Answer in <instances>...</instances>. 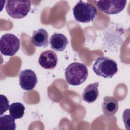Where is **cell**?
<instances>
[{
	"instance_id": "6da1fadb",
	"label": "cell",
	"mask_w": 130,
	"mask_h": 130,
	"mask_svg": "<svg viewBox=\"0 0 130 130\" xmlns=\"http://www.w3.org/2000/svg\"><path fill=\"white\" fill-rule=\"evenodd\" d=\"M88 76L87 67L83 63L73 62L70 64L65 70L67 82L73 86L79 85L84 83Z\"/></svg>"
},
{
	"instance_id": "7c38bea8",
	"label": "cell",
	"mask_w": 130,
	"mask_h": 130,
	"mask_svg": "<svg viewBox=\"0 0 130 130\" xmlns=\"http://www.w3.org/2000/svg\"><path fill=\"white\" fill-rule=\"evenodd\" d=\"M99 82H94L87 85L82 93V99L88 103H91L96 101L99 96Z\"/></svg>"
},
{
	"instance_id": "9a60e30c",
	"label": "cell",
	"mask_w": 130,
	"mask_h": 130,
	"mask_svg": "<svg viewBox=\"0 0 130 130\" xmlns=\"http://www.w3.org/2000/svg\"><path fill=\"white\" fill-rule=\"evenodd\" d=\"M1 113L0 115H2L8 109L9 107V102L7 97L2 94L1 95Z\"/></svg>"
},
{
	"instance_id": "5b68a950",
	"label": "cell",
	"mask_w": 130,
	"mask_h": 130,
	"mask_svg": "<svg viewBox=\"0 0 130 130\" xmlns=\"http://www.w3.org/2000/svg\"><path fill=\"white\" fill-rule=\"evenodd\" d=\"M20 40L14 34L7 33L0 39V51L2 54L12 56L20 48Z\"/></svg>"
},
{
	"instance_id": "9c48e42d",
	"label": "cell",
	"mask_w": 130,
	"mask_h": 130,
	"mask_svg": "<svg viewBox=\"0 0 130 130\" xmlns=\"http://www.w3.org/2000/svg\"><path fill=\"white\" fill-rule=\"evenodd\" d=\"M68 43L69 41L67 37L61 33H54L49 40L51 48L56 51H63Z\"/></svg>"
},
{
	"instance_id": "4fadbf2b",
	"label": "cell",
	"mask_w": 130,
	"mask_h": 130,
	"mask_svg": "<svg viewBox=\"0 0 130 130\" xmlns=\"http://www.w3.org/2000/svg\"><path fill=\"white\" fill-rule=\"evenodd\" d=\"M14 119L11 115H4L0 117V128L4 130H15L16 124Z\"/></svg>"
},
{
	"instance_id": "3957f363",
	"label": "cell",
	"mask_w": 130,
	"mask_h": 130,
	"mask_svg": "<svg viewBox=\"0 0 130 130\" xmlns=\"http://www.w3.org/2000/svg\"><path fill=\"white\" fill-rule=\"evenodd\" d=\"M73 14L77 21L88 23L95 18L97 10L92 4L80 1L73 8Z\"/></svg>"
},
{
	"instance_id": "277c9868",
	"label": "cell",
	"mask_w": 130,
	"mask_h": 130,
	"mask_svg": "<svg viewBox=\"0 0 130 130\" xmlns=\"http://www.w3.org/2000/svg\"><path fill=\"white\" fill-rule=\"evenodd\" d=\"M30 1H7L6 10L7 14L15 19H20L25 17L30 10Z\"/></svg>"
},
{
	"instance_id": "7a4b0ae2",
	"label": "cell",
	"mask_w": 130,
	"mask_h": 130,
	"mask_svg": "<svg viewBox=\"0 0 130 130\" xmlns=\"http://www.w3.org/2000/svg\"><path fill=\"white\" fill-rule=\"evenodd\" d=\"M94 73L104 78H112L117 72V64L112 58L102 56L98 57L92 67Z\"/></svg>"
},
{
	"instance_id": "5bb4252c",
	"label": "cell",
	"mask_w": 130,
	"mask_h": 130,
	"mask_svg": "<svg viewBox=\"0 0 130 130\" xmlns=\"http://www.w3.org/2000/svg\"><path fill=\"white\" fill-rule=\"evenodd\" d=\"M10 114L15 119L22 118L24 113L25 107L21 103H13L9 107Z\"/></svg>"
},
{
	"instance_id": "52a82bcc",
	"label": "cell",
	"mask_w": 130,
	"mask_h": 130,
	"mask_svg": "<svg viewBox=\"0 0 130 130\" xmlns=\"http://www.w3.org/2000/svg\"><path fill=\"white\" fill-rule=\"evenodd\" d=\"M19 79L20 87L26 91L32 90L38 82L35 72L30 69L21 71L19 74Z\"/></svg>"
},
{
	"instance_id": "30bf717a",
	"label": "cell",
	"mask_w": 130,
	"mask_h": 130,
	"mask_svg": "<svg viewBox=\"0 0 130 130\" xmlns=\"http://www.w3.org/2000/svg\"><path fill=\"white\" fill-rule=\"evenodd\" d=\"M104 114L110 116L114 115L118 109V101L113 96H106L104 97L102 105Z\"/></svg>"
},
{
	"instance_id": "8fae6325",
	"label": "cell",
	"mask_w": 130,
	"mask_h": 130,
	"mask_svg": "<svg viewBox=\"0 0 130 130\" xmlns=\"http://www.w3.org/2000/svg\"><path fill=\"white\" fill-rule=\"evenodd\" d=\"M48 36V34L46 30L40 28L37 30L34 31L31 41L33 45L36 47L46 48L48 47L49 44Z\"/></svg>"
},
{
	"instance_id": "ba28073f",
	"label": "cell",
	"mask_w": 130,
	"mask_h": 130,
	"mask_svg": "<svg viewBox=\"0 0 130 130\" xmlns=\"http://www.w3.org/2000/svg\"><path fill=\"white\" fill-rule=\"evenodd\" d=\"M38 61L39 64L43 68L52 69L57 65L58 58L54 51L48 50L41 53Z\"/></svg>"
},
{
	"instance_id": "8992f818",
	"label": "cell",
	"mask_w": 130,
	"mask_h": 130,
	"mask_svg": "<svg viewBox=\"0 0 130 130\" xmlns=\"http://www.w3.org/2000/svg\"><path fill=\"white\" fill-rule=\"evenodd\" d=\"M99 9L103 13L113 15L121 12L125 7L127 1L105 0L94 1Z\"/></svg>"
}]
</instances>
